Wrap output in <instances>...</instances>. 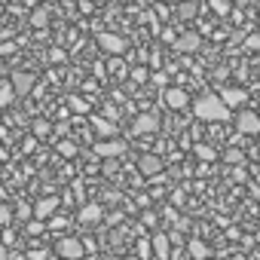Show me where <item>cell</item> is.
Wrapping results in <instances>:
<instances>
[{
	"instance_id": "13",
	"label": "cell",
	"mask_w": 260,
	"mask_h": 260,
	"mask_svg": "<svg viewBox=\"0 0 260 260\" xmlns=\"http://www.w3.org/2000/svg\"><path fill=\"white\" fill-rule=\"evenodd\" d=\"M220 98H223V104H226V107H239V104H245V101H248V92H245V89H239V86H226V89L220 92Z\"/></svg>"
},
{
	"instance_id": "25",
	"label": "cell",
	"mask_w": 260,
	"mask_h": 260,
	"mask_svg": "<svg viewBox=\"0 0 260 260\" xmlns=\"http://www.w3.org/2000/svg\"><path fill=\"white\" fill-rule=\"evenodd\" d=\"M208 4H211V10H214L217 16H226V13H230V0H208Z\"/></svg>"
},
{
	"instance_id": "41",
	"label": "cell",
	"mask_w": 260,
	"mask_h": 260,
	"mask_svg": "<svg viewBox=\"0 0 260 260\" xmlns=\"http://www.w3.org/2000/svg\"><path fill=\"white\" fill-rule=\"evenodd\" d=\"M162 4H184V0H162Z\"/></svg>"
},
{
	"instance_id": "17",
	"label": "cell",
	"mask_w": 260,
	"mask_h": 260,
	"mask_svg": "<svg viewBox=\"0 0 260 260\" xmlns=\"http://www.w3.org/2000/svg\"><path fill=\"white\" fill-rule=\"evenodd\" d=\"M16 98H19V95H16V89H13V83H4V86H0V107H10Z\"/></svg>"
},
{
	"instance_id": "44",
	"label": "cell",
	"mask_w": 260,
	"mask_h": 260,
	"mask_svg": "<svg viewBox=\"0 0 260 260\" xmlns=\"http://www.w3.org/2000/svg\"><path fill=\"white\" fill-rule=\"evenodd\" d=\"M52 260H61V257H52Z\"/></svg>"
},
{
	"instance_id": "35",
	"label": "cell",
	"mask_w": 260,
	"mask_h": 260,
	"mask_svg": "<svg viewBox=\"0 0 260 260\" xmlns=\"http://www.w3.org/2000/svg\"><path fill=\"white\" fill-rule=\"evenodd\" d=\"M16 52V43H0V58L4 55H13Z\"/></svg>"
},
{
	"instance_id": "37",
	"label": "cell",
	"mask_w": 260,
	"mask_h": 260,
	"mask_svg": "<svg viewBox=\"0 0 260 260\" xmlns=\"http://www.w3.org/2000/svg\"><path fill=\"white\" fill-rule=\"evenodd\" d=\"M113 172H116V162H113V159H107V162H104V175H113Z\"/></svg>"
},
{
	"instance_id": "12",
	"label": "cell",
	"mask_w": 260,
	"mask_h": 260,
	"mask_svg": "<svg viewBox=\"0 0 260 260\" xmlns=\"http://www.w3.org/2000/svg\"><path fill=\"white\" fill-rule=\"evenodd\" d=\"M159 128V116L156 113H141L135 119V135H147V132H156Z\"/></svg>"
},
{
	"instance_id": "8",
	"label": "cell",
	"mask_w": 260,
	"mask_h": 260,
	"mask_svg": "<svg viewBox=\"0 0 260 260\" xmlns=\"http://www.w3.org/2000/svg\"><path fill=\"white\" fill-rule=\"evenodd\" d=\"M10 83H13V89H16V95L22 98V95H31V89H34V74H28V71H13V77H10Z\"/></svg>"
},
{
	"instance_id": "4",
	"label": "cell",
	"mask_w": 260,
	"mask_h": 260,
	"mask_svg": "<svg viewBox=\"0 0 260 260\" xmlns=\"http://www.w3.org/2000/svg\"><path fill=\"white\" fill-rule=\"evenodd\" d=\"M122 153H125V141H119V138H107V141L95 144V156H101V159H116Z\"/></svg>"
},
{
	"instance_id": "26",
	"label": "cell",
	"mask_w": 260,
	"mask_h": 260,
	"mask_svg": "<svg viewBox=\"0 0 260 260\" xmlns=\"http://www.w3.org/2000/svg\"><path fill=\"white\" fill-rule=\"evenodd\" d=\"M25 233H28V236H40V233H43V220H37V217L28 220V223H25Z\"/></svg>"
},
{
	"instance_id": "40",
	"label": "cell",
	"mask_w": 260,
	"mask_h": 260,
	"mask_svg": "<svg viewBox=\"0 0 260 260\" xmlns=\"http://www.w3.org/2000/svg\"><path fill=\"white\" fill-rule=\"evenodd\" d=\"M0 159H7V147L4 144H0Z\"/></svg>"
},
{
	"instance_id": "5",
	"label": "cell",
	"mask_w": 260,
	"mask_h": 260,
	"mask_svg": "<svg viewBox=\"0 0 260 260\" xmlns=\"http://www.w3.org/2000/svg\"><path fill=\"white\" fill-rule=\"evenodd\" d=\"M236 128L242 135H260V116L251 110H242V113H236Z\"/></svg>"
},
{
	"instance_id": "9",
	"label": "cell",
	"mask_w": 260,
	"mask_h": 260,
	"mask_svg": "<svg viewBox=\"0 0 260 260\" xmlns=\"http://www.w3.org/2000/svg\"><path fill=\"white\" fill-rule=\"evenodd\" d=\"M162 101H166L172 110H184L190 98H187V92H184V89H178V86H166V92H162Z\"/></svg>"
},
{
	"instance_id": "16",
	"label": "cell",
	"mask_w": 260,
	"mask_h": 260,
	"mask_svg": "<svg viewBox=\"0 0 260 260\" xmlns=\"http://www.w3.org/2000/svg\"><path fill=\"white\" fill-rule=\"evenodd\" d=\"M187 251H190V257H193V260H205V257L211 254V248H208V245H205L202 239H190Z\"/></svg>"
},
{
	"instance_id": "24",
	"label": "cell",
	"mask_w": 260,
	"mask_h": 260,
	"mask_svg": "<svg viewBox=\"0 0 260 260\" xmlns=\"http://www.w3.org/2000/svg\"><path fill=\"white\" fill-rule=\"evenodd\" d=\"M196 156H199V159H205V162H211L217 153H214V147H208V144H196Z\"/></svg>"
},
{
	"instance_id": "20",
	"label": "cell",
	"mask_w": 260,
	"mask_h": 260,
	"mask_svg": "<svg viewBox=\"0 0 260 260\" xmlns=\"http://www.w3.org/2000/svg\"><path fill=\"white\" fill-rule=\"evenodd\" d=\"M31 128H34V138H46V135L52 132V125H49L46 119H34V125H31Z\"/></svg>"
},
{
	"instance_id": "36",
	"label": "cell",
	"mask_w": 260,
	"mask_h": 260,
	"mask_svg": "<svg viewBox=\"0 0 260 260\" xmlns=\"http://www.w3.org/2000/svg\"><path fill=\"white\" fill-rule=\"evenodd\" d=\"M13 242H16V233H13V230H10V226H7V230H4V245H7V248H10V245H13Z\"/></svg>"
},
{
	"instance_id": "11",
	"label": "cell",
	"mask_w": 260,
	"mask_h": 260,
	"mask_svg": "<svg viewBox=\"0 0 260 260\" xmlns=\"http://www.w3.org/2000/svg\"><path fill=\"white\" fill-rule=\"evenodd\" d=\"M202 46V37L196 34V31H187V34H181L178 40H175V49L178 52H196Z\"/></svg>"
},
{
	"instance_id": "27",
	"label": "cell",
	"mask_w": 260,
	"mask_h": 260,
	"mask_svg": "<svg viewBox=\"0 0 260 260\" xmlns=\"http://www.w3.org/2000/svg\"><path fill=\"white\" fill-rule=\"evenodd\" d=\"M13 217H16V211H13V208L0 205V223H4V226H10V223H13Z\"/></svg>"
},
{
	"instance_id": "7",
	"label": "cell",
	"mask_w": 260,
	"mask_h": 260,
	"mask_svg": "<svg viewBox=\"0 0 260 260\" xmlns=\"http://www.w3.org/2000/svg\"><path fill=\"white\" fill-rule=\"evenodd\" d=\"M58 205H61L58 196H43V199L34 202V217H37V220H49V217L58 211Z\"/></svg>"
},
{
	"instance_id": "23",
	"label": "cell",
	"mask_w": 260,
	"mask_h": 260,
	"mask_svg": "<svg viewBox=\"0 0 260 260\" xmlns=\"http://www.w3.org/2000/svg\"><path fill=\"white\" fill-rule=\"evenodd\" d=\"M16 217L28 223V220H34V208H31V205H25V202H19V205H16Z\"/></svg>"
},
{
	"instance_id": "1",
	"label": "cell",
	"mask_w": 260,
	"mask_h": 260,
	"mask_svg": "<svg viewBox=\"0 0 260 260\" xmlns=\"http://www.w3.org/2000/svg\"><path fill=\"white\" fill-rule=\"evenodd\" d=\"M230 110H233V107H226L220 95H202V98H196V104H193V113H196L202 122H223V119L233 116Z\"/></svg>"
},
{
	"instance_id": "2",
	"label": "cell",
	"mask_w": 260,
	"mask_h": 260,
	"mask_svg": "<svg viewBox=\"0 0 260 260\" xmlns=\"http://www.w3.org/2000/svg\"><path fill=\"white\" fill-rule=\"evenodd\" d=\"M83 254H86V245L77 236H58L55 239V257H61V260H83Z\"/></svg>"
},
{
	"instance_id": "46",
	"label": "cell",
	"mask_w": 260,
	"mask_h": 260,
	"mask_svg": "<svg viewBox=\"0 0 260 260\" xmlns=\"http://www.w3.org/2000/svg\"><path fill=\"white\" fill-rule=\"evenodd\" d=\"M89 260H95V257H89Z\"/></svg>"
},
{
	"instance_id": "42",
	"label": "cell",
	"mask_w": 260,
	"mask_h": 260,
	"mask_svg": "<svg viewBox=\"0 0 260 260\" xmlns=\"http://www.w3.org/2000/svg\"><path fill=\"white\" fill-rule=\"evenodd\" d=\"M107 260H122V257H107Z\"/></svg>"
},
{
	"instance_id": "29",
	"label": "cell",
	"mask_w": 260,
	"mask_h": 260,
	"mask_svg": "<svg viewBox=\"0 0 260 260\" xmlns=\"http://www.w3.org/2000/svg\"><path fill=\"white\" fill-rule=\"evenodd\" d=\"M49 226H52V230H64V226H68V220H64L61 214H52V217H49Z\"/></svg>"
},
{
	"instance_id": "30",
	"label": "cell",
	"mask_w": 260,
	"mask_h": 260,
	"mask_svg": "<svg viewBox=\"0 0 260 260\" xmlns=\"http://www.w3.org/2000/svg\"><path fill=\"white\" fill-rule=\"evenodd\" d=\"M150 251H153V245H150L147 239H144V242H138V254H141L144 260H150Z\"/></svg>"
},
{
	"instance_id": "21",
	"label": "cell",
	"mask_w": 260,
	"mask_h": 260,
	"mask_svg": "<svg viewBox=\"0 0 260 260\" xmlns=\"http://www.w3.org/2000/svg\"><path fill=\"white\" fill-rule=\"evenodd\" d=\"M223 162H230V166H242V162H245V153H242L239 147H233V150L223 153Z\"/></svg>"
},
{
	"instance_id": "34",
	"label": "cell",
	"mask_w": 260,
	"mask_h": 260,
	"mask_svg": "<svg viewBox=\"0 0 260 260\" xmlns=\"http://www.w3.org/2000/svg\"><path fill=\"white\" fill-rule=\"evenodd\" d=\"M181 16H184V19L196 16V7H193V4H181Z\"/></svg>"
},
{
	"instance_id": "39",
	"label": "cell",
	"mask_w": 260,
	"mask_h": 260,
	"mask_svg": "<svg viewBox=\"0 0 260 260\" xmlns=\"http://www.w3.org/2000/svg\"><path fill=\"white\" fill-rule=\"evenodd\" d=\"M7 257H10V248H7L4 242H0V260H7Z\"/></svg>"
},
{
	"instance_id": "43",
	"label": "cell",
	"mask_w": 260,
	"mask_h": 260,
	"mask_svg": "<svg viewBox=\"0 0 260 260\" xmlns=\"http://www.w3.org/2000/svg\"><path fill=\"white\" fill-rule=\"evenodd\" d=\"M0 119H4V107H0Z\"/></svg>"
},
{
	"instance_id": "32",
	"label": "cell",
	"mask_w": 260,
	"mask_h": 260,
	"mask_svg": "<svg viewBox=\"0 0 260 260\" xmlns=\"http://www.w3.org/2000/svg\"><path fill=\"white\" fill-rule=\"evenodd\" d=\"M49 61H52V64H61V61H64V49H52V52H49Z\"/></svg>"
},
{
	"instance_id": "6",
	"label": "cell",
	"mask_w": 260,
	"mask_h": 260,
	"mask_svg": "<svg viewBox=\"0 0 260 260\" xmlns=\"http://www.w3.org/2000/svg\"><path fill=\"white\" fill-rule=\"evenodd\" d=\"M162 159L156 156V153H141L138 156V172L144 175V178H156V175H162Z\"/></svg>"
},
{
	"instance_id": "31",
	"label": "cell",
	"mask_w": 260,
	"mask_h": 260,
	"mask_svg": "<svg viewBox=\"0 0 260 260\" xmlns=\"http://www.w3.org/2000/svg\"><path fill=\"white\" fill-rule=\"evenodd\" d=\"M147 77H150V74H147V68H135V71H132V80H135V83H144Z\"/></svg>"
},
{
	"instance_id": "33",
	"label": "cell",
	"mask_w": 260,
	"mask_h": 260,
	"mask_svg": "<svg viewBox=\"0 0 260 260\" xmlns=\"http://www.w3.org/2000/svg\"><path fill=\"white\" fill-rule=\"evenodd\" d=\"M245 43H248V49H254V52H260V34H251V37H248Z\"/></svg>"
},
{
	"instance_id": "38",
	"label": "cell",
	"mask_w": 260,
	"mask_h": 260,
	"mask_svg": "<svg viewBox=\"0 0 260 260\" xmlns=\"http://www.w3.org/2000/svg\"><path fill=\"white\" fill-rule=\"evenodd\" d=\"M7 260H28V254H19V251H10V257Z\"/></svg>"
},
{
	"instance_id": "28",
	"label": "cell",
	"mask_w": 260,
	"mask_h": 260,
	"mask_svg": "<svg viewBox=\"0 0 260 260\" xmlns=\"http://www.w3.org/2000/svg\"><path fill=\"white\" fill-rule=\"evenodd\" d=\"M28 260H52V254L46 248H34V251H28Z\"/></svg>"
},
{
	"instance_id": "22",
	"label": "cell",
	"mask_w": 260,
	"mask_h": 260,
	"mask_svg": "<svg viewBox=\"0 0 260 260\" xmlns=\"http://www.w3.org/2000/svg\"><path fill=\"white\" fill-rule=\"evenodd\" d=\"M68 104H71V110H74V113H89V104H86L80 95H71V98H68Z\"/></svg>"
},
{
	"instance_id": "19",
	"label": "cell",
	"mask_w": 260,
	"mask_h": 260,
	"mask_svg": "<svg viewBox=\"0 0 260 260\" xmlns=\"http://www.w3.org/2000/svg\"><path fill=\"white\" fill-rule=\"evenodd\" d=\"M55 150H58V156H64V159L77 156V144H74V141H68V138H64V141H58V144H55Z\"/></svg>"
},
{
	"instance_id": "15",
	"label": "cell",
	"mask_w": 260,
	"mask_h": 260,
	"mask_svg": "<svg viewBox=\"0 0 260 260\" xmlns=\"http://www.w3.org/2000/svg\"><path fill=\"white\" fill-rule=\"evenodd\" d=\"M150 245H153V254H156V260H169V236L166 233H156L153 239H150Z\"/></svg>"
},
{
	"instance_id": "10",
	"label": "cell",
	"mask_w": 260,
	"mask_h": 260,
	"mask_svg": "<svg viewBox=\"0 0 260 260\" xmlns=\"http://www.w3.org/2000/svg\"><path fill=\"white\" fill-rule=\"evenodd\" d=\"M101 217H104V211H101V205H98V202H86V205H80V214H77V220H80V223L92 226V223H98Z\"/></svg>"
},
{
	"instance_id": "3",
	"label": "cell",
	"mask_w": 260,
	"mask_h": 260,
	"mask_svg": "<svg viewBox=\"0 0 260 260\" xmlns=\"http://www.w3.org/2000/svg\"><path fill=\"white\" fill-rule=\"evenodd\" d=\"M98 46H101L104 52H110V55H122V52L128 49V40L119 37V34H113V31H101V34H98Z\"/></svg>"
},
{
	"instance_id": "45",
	"label": "cell",
	"mask_w": 260,
	"mask_h": 260,
	"mask_svg": "<svg viewBox=\"0 0 260 260\" xmlns=\"http://www.w3.org/2000/svg\"><path fill=\"white\" fill-rule=\"evenodd\" d=\"M46 4H52V0H46Z\"/></svg>"
},
{
	"instance_id": "14",
	"label": "cell",
	"mask_w": 260,
	"mask_h": 260,
	"mask_svg": "<svg viewBox=\"0 0 260 260\" xmlns=\"http://www.w3.org/2000/svg\"><path fill=\"white\" fill-rule=\"evenodd\" d=\"M89 119H92L95 132H98L101 138H113V135H116V125H113L110 119H104V116H98V113H89Z\"/></svg>"
},
{
	"instance_id": "18",
	"label": "cell",
	"mask_w": 260,
	"mask_h": 260,
	"mask_svg": "<svg viewBox=\"0 0 260 260\" xmlns=\"http://www.w3.org/2000/svg\"><path fill=\"white\" fill-rule=\"evenodd\" d=\"M31 25H34V28H46V25H49V10H46V7L34 10V13H31Z\"/></svg>"
}]
</instances>
